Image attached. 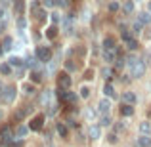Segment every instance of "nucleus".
I'll return each mask as SVG.
<instances>
[{
	"label": "nucleus",
	"mask_w": 151,
	"mask_h": 147,
	"mask_svg": "<svg viewBox=\"0 0 151 147\" xmlns=\"http://www.w3.org/2000/svg\"><path fill=\"white\" fill-rule=\"evenodd\" d=\"M23 90H25V94H31V96L35 94V86L33 84H25V86H23Z\"/></svg>",
	"instance_id": "obj_32"
},
{
	"label": "nucleus",
	"mask_w": 151,
	"mask_h": 147,
	"mask_svg": "<svg viewBox=\"0 0 151 147\" xmlns=\"http://www.w3.org/2000/svg\"><path fill=\"white\" fill-rule=\"evenodd\" d=\"M2 52H4V50H2V48H0V54H2Z\"/></svg>",
	"instance_id": "obj_47"
},
{
	"label": "nucleus",
	"mask_w": 151,
	"mask_h": 147,
	"mask_svg": "<svg viewBox=\"0 0 151 147\" xmlns=\"http://www.w3.org/2000/svg\"><path fill=\"white\" fill-rule=\"evenodd\" d=\"M15 92H17L15 86H6L4 92H2V101L4 103H12V101H14V98H15Z\"/></svg>",
	"instance_id": "obj_2"
},
{
	"label": "nucleus",
	"mask_w": 151,
	"mask_h": 147,
	"mask_svg": "<svg viewBox=\"0 0 151 147\" xmlns=\"http://www.w3.org/2000/svg\"><path fill=\"white\" fill-rule=\"evenodd\" d=\"M2 15H4V10H2V8H0V17H2Z\"/></svg>",
	"instance_id": "obj_45"
},
{
	"label": "nucleus",
	"mask_w": 151,
	"mask_h": 147,
	"mask_svg": "<svg viewBox=\"0 0 151 147\" xmlns=\"http://www.w3.org/2000/svg\"><path fill=\"white\" fill-rule=\"evenodd\" d=\"M65 67H67V69H69V71H73V69H77V65H75V63H73V59H69V61H67V63H65Z\"/></svg>",
	"instance_id": "obj_34"
},
{
	"label": "nucleus",
	"mask_w": 151,
	"mask_h": 147,
	"mask_svg": "<svg viewBox=\"0 0 151 147\" xmlns=\"http://www.w3.org/2000/svg\"><path fill=\"white\" fill-rule=\"evenodd\" d=\"M8 63H10L12 67H17V69H19V67H23V59L21 57H10V61H8Z\"/></svg>",
	"instance_id": "obj_23"
},
{
	"label": "nucleus",
	"mask_w": 151,
	"mask_h": 147,
	"mask_svg": "<svg viewBox=\"0 0 151 147\" xmlns=\"http://www.w3.org/2000/svg\"><path fill=\"white\" fill-rule=\"evenodd\" d=\"M58 134H59L61 138H67V134H69V128H67L63 122H59V124H58Z\"/></svg>",
	"instance_id": "obj_16"
},
{
	"label": "nucleus",
	"mask_w": 151,
	"mask_h": 147,
	"mask_svg": "<svg viewBox=\"0 0 151 147\" xmlns=\"http://www.w3.org/2000/svg\"><path fill=\"white\" fill-rule=\"evenodd\" d=\"M4 29H6V21H0V33H4Z\"/></svg>",
	"instance_id": "obj_41"
},
{
	"label": "nucleus",
	"mask_w": 151,
	"mask_h": 147,
	"mask_svg": "<svg viewBox=\"0 0 151 147\" xmlns=\"http://www.w3.org/2000/svg\"><path fill=\"white\" fill-rule=\"evenodd\" d=\"M122 101L128 103V105H132V103L136 101V94L134 92H122Z\"/></svg>",
	"instance_id": "obj_11"
},
{
	"label": "nucleus",
	"mask_w": 151,
	"mask_h": 147,
	"mask_svg": "<svg viewBox=\"0 0 151 147\" xmlns=\"http://www.w3.org/2000/svg\"><path fill=\"white\" fill-rule=\"evenodd\" d=\"M103 59H105L107 63H113V61H115V54H113V50H105V52H103Z\"/></svg>",
	"instance_id": "obj_21"
},
{
	"label": "nucleus",
	"mask_w": 151,
	"mask_h": 147,
	"mask_svg": "<svg viewBox=\"0 0 151 147\" xmlns=\"http://www.w3.org/2000/svg\"><path fill=\"white\" fill-rule=\"evenodd\" d=\"M37 57L40 59V61H50L52 57V50L46 48V46H38L37 48Z\"/></svg>",
	"instance_id": "obj_3"
},
{
	"label": "nucleus",
	"mask_w": 151,
	"mask_h": 147,
	"mask_svg": "<svg viewBox=\"0 0 151 147\" xmlns=\"http://www.w3.org/2000/svg\"><path fill=\"white\" fill-rule=\"evenodd\" d=\"M0 138H2L4 141H10L12 138H14L12 136V130L8 128V126H2V128H0Z\"/></svg>",
	"instance_id": "obj_10"
},
{
	"label": "nucleus",
	"mask_w": 151,
	"mask_h": 147,
	"mask_svg": "<svg viewBox=\"0 0 151 147\" xmlns=\"http://www.w3.org/2000/svg\"><path fill=\"white\" fill-rule=\"evenodd\" d=\"M101 75H103V78H105V80H109V78H111V71L109 69H103Z\"/></svg>",
	"instance_id": "obj_35"
},
{
	"label": "nucleus",
	"mask_w": 151,
	"mask_h": 147,
	"mask_svg": "<svg viewBox=\"0 0 151 147\" xmlns=\"http://www.w3.org/2000/svg\"><path fill=\"white\" fill-rule=\"evenodd\" d=\"M132 113H134V109H132V105H122L121 107V117H132Z\"/></svg>",
	"instance_id": "obj_14"
},
{
	"label": "nucleus",
	"mask_w": 151,
	"mask_h": 147,
	"mask_svg": "<svg viewBox=\"0 0 151 147\" xmlns=\"http://www.w3.org/2000/svg\"><path fill=\"white\" fill-rule=\"evenodd\" d=\"M103 48L105 50H115V38L113 37H105L103 38Z\"/></svg>",
	"instance_id": "obj_13"
},
{
	"label": "nucleus",
	"mask_w": 151,
	"mask_h": 147,
	"mask_svg": "<svg viewBox=\"0 0 151 147\" xmlns=\"http://www.w3.org/2000/svg\"><path fill=\"white\" fill-rule=\"evenodd\" d=\"M59 4H61V6H67V0H58Z\"/></svg>",
	"instance_id": "obj_44"
},
{
	"label": "nucleus",
	"mask_w": 151,
	"mask_h": 147,
	"mask_svg": "<svg viewBox=\"0 0 151 147\" xmlns=\"http://www.w3.org/2000/svg\"><path fill=\"white\" fill-rule=\"evenodd\" d=\"M138 147H151V138L147 134H142V136L138 138Z\"/></svg>",
	"instance_id": "obj_9"
},
{
	"label": "nucleus",
	"mask_w": 151,
	"mask_h": 147,
	"mask_svg": "<svg viewBox=\"0 0 151 147\" xmlns=\"http://www.w3.org/2000/svg\"><path fill=\"white\" fill-rule=\"evenodd\" d=\"M81 98L88 99V98H90V88H86V86H82V88H81Z\"/></svg>",
	"instance_id": "obj_27"
},
{
	"label": "nucleus",
	"mask_w": 151,
	"mask_h": 147,
	"mask_svg": "<svg viewBox=\"0 0 151 147\" xmlns=\"http://www.w3.org/2000/svg\"><path fill=\"white\" fill-rule=\"evenodd\" d=\"M37 61H40V59H38V57H29L25 65H29V67H37Z\"/></svg>",
	"instance_id": "obj_30"
},
{
	"label": "nucleus",
	"mask_w": 151,
	"mask_h": 147,
	"mask_svg": "<svg viewBox=\"0 0 151 147\" xmlns=\"http://www.w3.org/2000/svg\"><path fill=\"white\" fill-rule=\"evenodd\" d=\"M130 69H132V77L140 78V77H144V73H145V63L140 61V59H136V61L130 65Z\"/></svg>",
	"instance_id": "obj_1"
},
{
	"label": "nucleus",
	"mask_w": 151,
	"mask_h": 147,
	"mask_svg": "<svg viewBox=\"0 0 151 147\" xmlns=\"http://www.w3.org/2000/svg\"><path fill=\"white\" fill-rule=\"evenodd\" d=\"M0 73L2 75H10L12 73V65L10 63H2V65H0Z\"/></svg>",
	"instance_id": "obj_25"
},
{
	"label": "nucleus",
	"mask_w": 151,
	"mask_h": 147,
	"mask_svg": "<svg viewBox=\"0 0 151 147\" xmlns=\"http://www.w3.org/2000/svg\"><path fill=\"white\" fill-rule=\"evenodd\" d=\"M75 2H77V0H75Z\"/></svg>",
	"instance_id": "obj_49"
},
{
	"label": "nucleus",
	"mask_w": 151,
	"mask_h": 147,
	"mask_svg": "<svg viewBox=\"0 0 151 147\" xmlns=\"http://www.w3.org/2000/svg\"><path fill=\"white\" fill-rule=\"evenodd\" d=\"M44 6H48V8L54 6V0H44Z\"/></svg>",
	"instance_id": "obj_43"
},
{
	"label": "nucleus",
	"mask_w": 151,
	"mask_h": 147,
	"mask_svg": "<svg viewBox=\"0 0 151 147\" xmlns=\"http://www.w3.org/2000/svg\"><path fill=\"white\" fill-rule=\"evenodd\" d=\"M138 15H140V21L144 23V25L151 23V14H149V11H142V14H138Z\"/></svg>",
	"instance_id": "obj_17"
},
{
	"label": "nucleus",
	"mask_w": 151,
	"mask_h": 147,
	"mask_svg": "<svg viewBox=\"0 0 151 147\" xmlns=\"http://www.w3.org/2000/svg\"><path fill=\"white\" fill-rule=\"evenodd\" d=\"M103 94H105L107 98H113V96H115V88H113V86L109 84V82H107V84L103 86Z\"/></svg>",
	"instance_id": "obj_20"
},
{
	"label": "nucleus",
	"mask_w": 151,
	"mask_h": 147,
	"mask_svg": "<svg viewBox=\"0 0 151 147\" xmlns=\"http://www.w3.org/2000/svg\"><path fill=\"white\" fill-rule=\"evenodd\" d=\"M17 25H19V29H25V25H27V23H25V19H19V21H17Z\"/></svg>",
	"instance_id": "obj_38"
},
{
	"label": "nucleus",
	"mask_w": 151,
	"mask_h": 147,
	"mask_svg": "<svg viewBox=\"0 0 151 147\" xmlns=\"http://www.w3.org/2000/svg\"><path fill=\"white\" fill-rule=\"evenodd\" d=\"M100 134H101V126H100V124H92V126L88 128L90 140H98V138H100Z\"/></svg>",
	"instance_id": "obj_7"
},
{
	"label": "nucleus",
	"mask_w": 151,
	"mask_h": 147,
	"mask_svg": "<svg viewBox=\"0 0 151 147\" xmlns=\"http://www.w3.org/2000/svg\"><path fill=\"white\" fill-rule=\"evenodd\" d=\"M31 78H33V82H40V80H42V73L33 71V73H31Z\"/></svg>",
	"instance_id": "obj_26"
},
{
	"label": "nucleus",
	"mask_w": 151,
	"mask_h": 147,
	"mask_svg": "<svg viewBox=\"0 0 151 147\" xmlns=\"http://www.w3.org/2000/svg\"><path fill=\"white\" fill-rule=\"evenodd\" d=\"M147 10H149V14H151V2H149V6H147Z\"/></svg>",
	"instance_id": "obj_46"
},
{
	"label": "nucleus",
	"mask_w": 151,
	"mask_h": 147,
	"mask_svg": "<svg viewBox=\"0 0 151 147\" xmlns=\"http://www.w3.org/2000/svg\"><path fill=\"white\" fill-rule=\"evenodd\" d=\"M122 10H124L126 14H132L134 11V2L132 0H124V2H122Z\"/></svg>",
	"instance_id": "obj_15"
},
{
	"label": "nucleus",
	"mask_w": 151,
	"mask_h": 147,
	"mask_svg": "<svg viewBox=\"0 0 151 147\" xmlns=\"http://www.w3.org/2000/svg\"><path fill=\"white\" fill-rule=\"evenodd\" d=\"M58 84H59V88L67 90L71 86V77L67 73H61V75H59V78H58Z\"/></svg>",
	"instance_id": "obj_4"
},
{
	"label": "nucleus",
	"mask_w": 151,
	"mask_h": 147,
	"mask_svg": "<svg viewBox=\"0 0 151 147\" xmlns=\"http://www.w3.org/2000/svg\"><path fill=\"white\" fill-rule=\"evenodd\" d=\"M46 37H48V38H55V37H58V27H55V25L48 27V29H46Z\"/></svg>",
	"instance_id": "obj_22"
},
{
	"label": "nucleus",
	"mask_w": 151,
	"mask_h": 147,
	"mask_svg": "<svg viewBox=\"0 0 151 147\" xmlns=\"http://www.w3.org/2000/svg\"><path fill=\"white\" fill-rule=\"evenodd\" d=\"M12 44H14V40H12V37H6V38L2 40V50H4V52L12 50Z\"/></svg>",
	"instance_id": "obj_18"
},
{
	"label": "nucleus",
	"mask_w": 151,
	"mask_h": 147,
	"mask_svg": "<svg viewBox=\"0 0 151 147\" xmlns=\"http://www.w3.org/2000/svg\"><path fill=\"white\" fill-rule=\"evenodd\" d=\"M92 77H94V71H86V75H84V78H86V80H90Z\"/></svg>",
	"instance_id": "obj_40"
},
{
	"label": "nucleus",
	"mask_w": 151,
	"mask_h": 147,
	"mask_svg": "<svg viewBox=\"0 0 151 147\" xmlns=\"http://www.w3.org/2000/svg\"><path fill=\"white\" fill-rule=\"evenodd\" d=\"M29 113H31V107L25 105V107H21V109L15 111V113H14V118H15V120H23V118H25Z\"/></svg>",
	"instance_id": "obj_5"
},
{
	"label": "nucleus",
	"mask_w": 151,
	"mask_h": 147,
	"mask_svg": "<svg viewBox=\"0 0 151 147\" xmlns=\"http://www.w3.org/2000/svg\"><path fill=\"white\" fill-rule=\"evenodd\" d=\"M0 118H2V113H0Z\"/></svg>",
	"instance_id": "obj_48"
},
{
	"label": "nucleus",
	"mask_w": 151,
	"mask_h": 147,
	"mask_svg": "<svg viewBox=\"0 0 151 147\" xmlns=\"http://www.w3.org/2000/svg\"><path fill=\"white\" fill-rule=\"evenodd\" d=\"M117 10H119V4L117 2H111L109 4V11H117Z\"/></svg>",
	"instance_id": "obj_37"
},
{
	"label": "nucleus",
	"mask_w": 151,
	"mask_h": 147,
	"mask_svg": "<svg viewBox=\"0 0 151 147\" xmlns=\"http://www.w3.org/2000/svg\"><path fill=\"white\" fill-rule=\"evenodd\" d=\"M111 122H113V120H111L109 115H101V118H100V126H109Z\"/></svg>",
	"instance_id": "obj_24"
},
{
	"label": "nucleus",
	"mask_w": 151,
	"mask_h": 147,
	"mask_svg": "<svg viewBox=\"0 0 151 147\" xmlns=\"http://www.w3.org/2000/svg\"><path fill=\"white\" fill-rule=\"evenodd\" d=\"M94 115H96L94 111H86V117H88V118H94Z\"/></svg>",
	"instance_id": "obj_42"
},
{
	"label": "nucleus",
	"mask_w": 151,
	"mask_h": 147,
	"mask_svg": "<svg viewBox=\"0 0 151 147\" xmlns=\"http://www.w3.org/2000/svg\"><path fill=\"white\" fill-rule=\"evenodd\" d=\"M59 19H61V15L54 11V14H52V21H54V23H59Z\"/></svg>",
	"instance_id": "obj_36"
},
{
	"label": "nucleus",
	"mask_w": 151,
	"mask_h": 147,
	"mask_svg": "<svg viewBox=\"0 0 151 147\" xmlns=\"http://www.w3.org/2000/svg\"><path fill=\"white\" fill-rule=\"evenodd\" d=\"M142 27H144V23H142V21H136V23H134V25H132L134 33H140V31H142Z\"/></svg>",
	"instance_id": "obj_33"
},
{
	"label": "nucleus",
	"mask_w": 151,
	"mask_h": 147,
	"mask_svg": "<svg viewBox=\"0 0 151 147\" xmlns=\"http://www.w3.org/2000/svg\"><path fill=\"white\" fill-rule=\"evenodd\" d=\"M109 109H111V101L107 98H103L100 101V105H98V111H100L101 115H109Z\"/></svg>",
	"instance_id": "obj_6"
},
{
	"label": "nucleus",
	"mask_w": 151,
	"mask_h": 147,
	"mask_svg": "<svg viewBox=\"0 0 151 147\" xmlns=\"http://www.w3.org/2000/svg\"><path fill=\"white\" fill-rule=\"evenodd\" d=\"M140 132H142V134H149V132H151V122H149V120H144V122L140 124Z\"/></svg>",
	"instance_id": "obj_19"
},
{
	"label": "nucleus",
	"mask_w": 151,
	"mask_h": 147,
	"mask_svg": "<svg viewBox=\"0 0 151 147\" xmlns=\"http://www.w3.org/2000/svg\"><path fill=\"white\" fill-rule=\"evenodd\" d=\"M109 143H117V134H111L109 136Z\"/></svg>",
	"instance_id": "obj_39"
},
{
	"label": "nucleus",
	"mask_w": 151,
	"mask_h": 147,
	"mask_svg": "<svg viewBox=\"0 0 151 147\" xmlns=\"http://www.w3.org/2000/svg\"><path fill=\"white\" fill-rule=\"evenodd\" d=\"M126 46H128V50H136V48H138V42H136V38L128 40V42H126Z\"/></svg>",
	"instance_id": "obj_31"
},
{
	"label": "nucleus",
	"mask_w": 151,
	"mask_h": 147,
	"mask_svg": "<svg viewBox=\"0 0 151 147\" xmlns=\"http://www.w3.org/2000/svg\"><path fill=\"white\" fill-rule=\"evenodd\" d=\"M25 134H27V126H15V130H14V138H25Z\"/></svg>",
	"instance_id": "obj_12"
},
{
	"label": "nucleus",
	"mask_w": 151,
	"mask_h": 147,
	"mask_svg": "<svg viewBox=\"0 0 151 147\" xmlns=\"http://www.w3.org/2000/svg\"><path fill=\"white\" fill-rule=\"evenodd\" d=\"M42 122H44V115H38L31 120V130H40L42 128Z\"/></svg>",
	"instance_id": "obj_8"
},
{
	"label": "nucleus",
	"mask_w": 151,
	"mask_h": 147,
	"mask_svg": "<svg viewBox=\"0 0 151 147\" xmlns=\"http://www.w3.org/2000/svg\"><path fill=\"white\" fill-rule=\"evenodd\" d=\"M132 33H130V31H122V40L124 42H128V40H132Z\"/></svg>",
	"instance_id": "obj_28"
},
{
	"label": "nucleus",
	"mask_w": 151,
	"mask_h": 147,
	"mask_svg": "<svg viewBox=\"0 0 151 147\" xmlns=\"http://www.w3.org/2000/svg\"><path fill=\"white\" fill-rule=\"evenodd\" d=\"M48 101H50V92H44V94L40 96V103H42V105H46Z\"/></svg>",
	"instance_id": "obj_29"
}]
</instances>
